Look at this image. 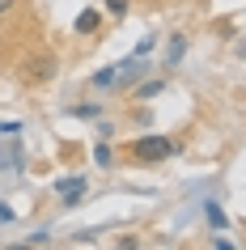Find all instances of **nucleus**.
I'll use <instances>...</instances> for the list:
<instances>
[{
  "label": "nucleus",
  "instance_id": "15",
  "mask_svg": "<svg viewBox=\"0 0 246 250\" xmlns=\"http://www.w3.org/2000/svg\"><path fill=\"white\" fill-rule=\"evenodd\" d=\"M238 55H242V60H246V39H242V42H238Z\"/></svg>",
  "mask_w": 246,
  "mask_h": 250
},
{
  "label": "nucleus",
  "instance_id": "11",
  "mask_svg": "<svg viewBox=\"0 0 246 250\" xmlns=\"http://www.w3.org/2000/svg\"><path fill=\"white\" fill-rule=\"evenodd\" d=\"M93 161H98V166H111V148L98 145V148H93Z\"/></svg>",
  "mask_w": 246,
  "mask_h": 250
},
{
  "label": "nucleus",
  "instance_id": "2",
  "mask_svg": "<svg viewBox=\"0 0 246 250\" xmlns=\"http://www.w3.org/2000/svg\"><path fill=\"white\" fill-rule=\"evenodd\" d=\"M26 166V148L17 145V136H9L4 145H0V170H9V174H17Z\"/></svg>",
  "mask_w": 246,
  "mask_h": 250
},
{
  "label": "nucleus",
  "instance_id": "13",
  "mask_svg": "<svg viewBox=\"0 0 246 250\" xmlns=\"http://www.w3.org/2000/svg\"><path fill=\"white\" fill-rule=\"evenodd\" d=\"M17 132H22L17 123H0V136H17Z\"/></svg>",
  "mask_w": 246,
  "mask_h": 250
},
{
  "label": "nucleus",
  "instance_id": "3",
  "mask_svg": "<svg viewBox=\"0 0 246 250\" xmlns=\"http://www.w3.org/2000/svg\"><path fill=\"white\" fill-rule=\"evenodd\" d=\"M85 178H81V174H72V178H60V183H55V195L64 199V204H77L81 195H85Z\"/></svg>",
  "mask_w": 246,
  "mask_h": 250
},
{
  "label": "nucleus",
  "instance_id": "4",
  "mask_svg": "<svg viewBox=\"0 0 246 250\" xmlns=\"http://www.w3.org/2000/svg\"><path fill=\"white\" fill-rule=\"evenodd\" d=\"M47 77H55V60H51V55H39V60H30L26 81H47Z\"/></svg>",
  "mask_w": 246,
  "mask_h": 250
},
{
  "label": "nucleus",
  "instance_id": "8",
  "mask_svg": "<svg viewBox=\"0 0 246 250\" xmlns=\"http://www.w3.org/2000/svg\"><path fill=\"white\" fill-rule=\"evenodd\" d=\"M161 89H166L161 81H149V85H140V89H136V98H157Z\"/></svg>",
  "mask_w": 246,
  "mask_h": 250
},
{
  "label": "nucleus",
  "instance_id": "14",
  "mask_svg": "<svg viewBox=\"0 0 246 250\" xmlns=\"http://www.w3.org/2000/svg\"><path fill=\"white\" fill-rule=\"evenodd\" d=\"M17 0H0V13H9V9H13Z\"/></svg>",
  "mask_w": 246,
  "mask_h": 250
},
{
  "label": "nucleus",
  "instance_id": "6",
  "mask_svg": "<svg viewBox=\"0 0 246 250\" xmlns=\"http://www.w3.org/2000/svg\"><path fill=\"white\" fill-rule=\"evenodd\" d=\"M115 77H119V64H111V68H102V72H93V89H111V85H115Z\"/></svg>",
  "mask_w": 246,
  "mask_h": 250
},
{
  "label": "nucleus",
  "instance_id": "5",
  "mask_svg": "<svg viewBox=\"0 0 246 250\" xmlns=\"http://www.w3.org/2000/svg\"><path fill=\"white\" fill-rule=\"evenodd\" d=\"M98 26H102V17H98V9H85V13L77 17V34H98Z\"/></svg>",
  "mask_w": 246,
  "mask_h": 250
},
{
  "label": "nucleus",
  "instance_id": "12",
  "mask_svg": "<svg viewBox=\"0 0 246 250\" xmlns=\"http://www.w3.org/2000/svg\"><path fill=\"white\" fill-rule=\"evenodd\" d=\"M72 115H77V119H89V115H98V106H72Z\"/></svg>",
  "mask_w": 246,
  "mask_h": 250
},
{
  "label": "nucleus",
  "instance_id": "7",
  "mask_svg": "<svg viewBox=\"0 0 246 250\" xmlns=\"http://www.w3.org/2000/svg\"><path fill=\"white\" fill-rule=\"evenodd\" d=\"M182 51H187V39H182V34H174V39H170V47H166V64H179Z\"/></svg>",
  "mask_w": 246,
  "mask_h": 250
},
{
  "label": "nucleus",
  "instance_id": "10",
  "mask_svg": "<svg viewBox=\"0 0 246 250\" xmlns=\"http://www.w3.org/2000/svg\"><path fill=\"white\" fill-rule=\"evenodd\" d=\"M106 9H111V13H115V17H123V13H128V9H132V0H106Z\"/></svg>",
  "mask_w": 246,
  "mask_h": 250
},
{
  "label": "nucleus",
  "instance_id": "9",
  "mask_svg": "<svg viewBox=\"0 0 246 250\" xmlns=\"http://www.w3.org/2000/svg\"><path fill=\"white\" fill-rule=\"evenodd\" d=\"M208 221H212V229H225V216H221V208H217V204H208Z\"/></svg>",
  "mask_w": 246,
  "mask_h": 250
},
{
  "label": "nucleus",
  "instance_id": "1",
  "mask_svg": "<svg viewBox=\"0 0 246 250\" xmlns=\"http://www.w3.org/2000/svg\"><path fill=\"white\" fill-rule=\"evenodd\" d=\"M170 148H174V145H170L166 136H140V140H132L128 153L136 161H144V166H153V161H166L170 157Z\"/></svg>",
  "mask_w": 246,
  "mask_h": 250
}]
</instances>
